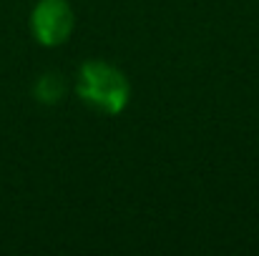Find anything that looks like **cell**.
Masks as SVG:
<instances>
[{
	"label": "cell",
	"instance_id": "2",
	"mask_svg": "<svg viewBox=\"0 0 259 256\" xmlns=\"http://www.w3.org/2000/svg\"><path fill=\"white\" fill-rule=\"evenodd\" d=\"M76 15L68 0H38L30 10V35L46 48H58L71 40Z\"/></svg>",
	"mask_w": 259,
	"mask_h": 256
},
{
	"label": "cell",
	"instance_id": "3",
	"mask_svg": "<svg viewBox=\"0 0 259 256\" xmlns=\"http://www.w3.org/2000/svg\"><path fill=\"white\" fill-rule=\"evenodd\" d=\"M66 95V81L61 73H43L35 83H33V98L43 106H53V103H61Z\"/></svg>",
	"mask_w": 259,
	"mask_h": 256
},
{
	"label": "cell",
	"instance_id": "1",
	"mask_svg": "<svg viewBox=\"0 0 259 256\" xmlns=\"http://www.w3.org/2000/svg\"><path fill=\"white\" fill-rule=\"evenodd\" d=\"M76 93L88 108L103 116H118L131 100V83L121 68L108 61H86L76 76Z\"/></svg>",
	"mask_w": 259,
	"mask_h": 256
}]
</instances>
